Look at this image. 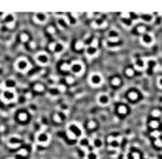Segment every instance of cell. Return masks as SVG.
I'll return each instance as SVG.
<instances>
[{
	"mask_svg": "<svg viewBox=\"0 0 162 159\" xmlns=\"http://www.w3.org/2000/svg\"><path fill=\"white\" fill-rule=\"evenodd\" d=\"M66 133H68V137L71 140H78V138H81L84 135L83 127L78 122H69L66 125Z\"/></svg>",
	"mask_w": 162,
	"mask_h": 159,
	"instance_id": "1",
	"label": "cell"
},
{
	"mask_svg": "<svg viewBox=\"0 0 162 159\" xmlns=\"http://www.w3.org/2000/svg\"><path fill=\"white\" fill-rule=\"evenodd\" d=\"M14 66H15V71H18V72H21V74H27V72L31 69V63H30V61H28L27 58H24V56L18 58V59L15 61Z\"/></svg>",
	"mask_w": 162,
	"mask_h": 159,
	"instance_id": "2",
	"label": "cell"
},
{
	"mask_svg": "<svg viewBox=\"0 0 162 159\" xmlns=\"http://www.w3.org/2000/svg\"><path fill=\"white\" fill-rule=\"evenodd\" d=\"M16 99H18V94L15 90H2V93H0V100L6 105L15 103Z\"/></svg>",
	"mask_w": 162,
	"mask_h": 159,
	"instance_id": "3",
	"label": "cell"
},
{
	"mask_svg": "<svg viewBox=\"0 0 162 159\" xmlns=\"http://www.w3.org/2000/svg\"><path fill=\"white\" fill-rule=\"evenodd\" d=\"M34 59H36V63L40 65V66H47V65L50 63V56H49V53L44 52V50L37 52V53L34 55Z\"/></svg>",
	"mask_w": 162,
	"mask_h": 159,
	"instance_id": "4",
	"label": "cell"
},
{
	"mask_svg": "<svg viewBox=\"0 0 162 159\" xmlns=\"http://www.w3.org/2000/svg\"><path fill=\"white\" fill-rule=\"evenodd\" d=\"M50 140H52L50 134L47 131H44V130H41V131H39L36 134V143L40 144V146H47L50 143Z\"/></svg>",
	"mask_w": 162,
	"mask_h": 159,
	"instance_id": "5",
	"label": "cell"
},
{
	"mask_svg": "<svg viewBox=\"0 0 162 159\" xmlns=\"http://www.w3.org/2000/svg\"><path fill=\"white\" fill-rule=\"evenodd\" d=\"M74 77H80L84 74V63L81 61H72L71 62V71H69Z\"/></svg>",
	"mask_w": 162,
	"mask_h": 159,
	"instance_id": "6",
	"label": "cell"
},
{
	"mask_svg": "<svg viewBox=\"0 0 162 159\" xmlns=\"http://www.w3.org/2000/svg\"><path fill=\"white\" fill-rule=\"evenodd\" d=\"M6 143H8V147H11V149H21V146H22V138H21L19 135H16V134H12V135L8 137Z\"/></svg>",
	"mask_w": 162,
	"mask_h": 159,
	"instance_id": "7",
	"label": "cell"
},
{
	"mask_svg": "<svg viewBox=\"0 0 162 159\" xmlns=\"http://www.w3.org/2000/svg\"><path fill=\"white\" fill-rule=\"evenodd\" d=\"M119 146H121V138L119 137H113V135L108 137V150L109 152H118Z\"/></svg>",
	"mask_w": 162,
	"mask_h": 159,
	"instance_id": "8",
	"label": "cell"
},
{
	"mask_svg": "<svg viewBox=\"0 0 162 159\" xmlns=\"http://www.w3.org/2000/svg\"><path fill=\"white\" fill-rule=\"evenodd\" d=\"M88 84H90L91 87H100V86L103 84V77H102V74H99V72L90 74V77H88Z\"/></svg>",
	"mask_w": 162,
	"mask_h": 159,
	"instance_id": "9",
	"label": "cell"
},
{
	"mask_svg": "<svg viewBox=\"0 0 162 159\" xmlns=\"http://www.w3.org/2000/svg\"><path fill=\"white\" fill-rule=\"evenodd\" d=\"M78 147L83 149L86 153L90 152V150H94L93 146H91V140H90L88 137H84V135H83L81 138H78Z\"/></svg>",
	"mask_w": 162,
	"mask_h": 159,
	"instance_id": "10",
	"label": "cell"
},
{
	"mask_svg": "<svg viewBox=\"0 0 162 159\" xmlns=\"http://www.w3.org/2000/svg\"><path fill=\"white\" fill-rule=\"evenodd\" d=\"M140 43L144 46V47H149V46H152L153 43H155V36L152 34V33H146V34H143V36H140Z\"/></svg>",
	"mask_w": 162,
	"mask_h": 159,
	"instance_id": "11",
	"label": "cell"
},
{
	"mask_svg": "<svg viewBox=\"0 0 162 159\" xmlns=\"http://www.w3.org/2000/svg\"><path fill=\"white\" fill-rule=\"evenodd\" d=\"M33 19H34V22H36V24L43 25V24H46V22H47L49 15H47L46 12H36V14L33 15Z\"/></svg>",
	"mask_w": 162,
	"mask_h": 159,
	"instance_id": "12",
	"label": "cell"
},
{
	"mask_svg": "<svg viewBox=\"0 0 162 159\" xmlns=\"http://www.w3.org/2000/svg\"><path fill=\"white\" fill-rule=\"evenodd\" d=\"M133 68H134L136 71H144V69L147 68V66H146V59H144V58H140V56H137V58L134 59Z\"/></svg>",
	"mask_w": 162,
	"mask_h": 159,
	"instance_id": "13",
	"label": "cell"
},
{
	"mask_svg": "<svg viewBox=\"0 0 162 159\" xmlns=\"http://www.w3.org/2000/svg\"><path fill=\"white\" fill-rule=\"evenodd\" d=\"M84 53H86L87 58H94V56H97V53H99V47L94 46V44H87L86 49H84Z\"/></svg>",
	"mask_w": 162,
	"mask_h": 159,
	"instance_id": "14",
	"label": "cell"
},
{
	"mask_svg": "<svg viewBox=\"0 0 162 159\" xmlns=\"http://www.w3.org/2000/svg\"><path fill=\"white\" fill-rule=\"evenodd\" d=\"M15 87H16V81L14 78H6L0 84V88L2 90H15Z\"/></svg>",
	"mask_w": 162,
	"mask_h": 159,
	"instance_id": "15",
	"label": "cell"
},
{
	"mask_svg": "<svg viewBox=\"0 0 162 159\" xmlns=\"http://www.w3.org/2000/svg\"><path fill=\"white\" fill-rule=\"evenodd\" d=\"M3 21H5V24L8 25V28H12V27L15 25V22H16V15H15L14 12H8V14L5 15Z\"/></svg>",
	"mask_w": 162,
	"mask_h": 159,
	"instance_id": "16",
	"label": "cell"
},
{
	"mask_svg": "<svg viewBox=\"0 0 162 159\" xmlns=\"http://www.w3.org/2000/svg\"><path fill=\"white\" fill-rule=\"evenodd\" d=\"M96 100H97V103L100 106H108L111 103V97H109L108 93H99L97 97H96Z\"/></svg>",
	"mask_w": 162,
	"mask_h": 159,
	"instance_id": "17",
	"label": "cell"
},
{
	"mask_svg": "<svg viewBox=\"0 0 162 159\" xmlns=\"http://www.w3.org/2000/svg\"><path fill=\"white\" fill-rule=\"evenodd\" d=\"M146 66H147L149 72H155L158 69V61L155 58H149V59H146Z\"/></svg>",
	"mask_w": 162,
	"mask_h": 159,
	"instance_id": "18",
	"label": "cell"
},
{
	"mask_svg": "<svg viewBox=\"0 0 162 159\" xmlns=\"http://www.w3.org/2000/svg\"><path fill=\"white\" fill-rule=\"evenodd\" d=\"M127 97H128V100H130V102L136 103V102H138V100H140V93H138L136 88H131V90L127 93Z\"/></svg>",
	"mask_w": 162,
	"mask_h": 159,
	"instance_id": "19",
	"label": "cell"
},
{
	"mask_svg": "<svg viewBox=\"0 0 162 159\" xmlns=\"http://www.w3.org/2000/svg\"><path fill=\"white\" fill-rule=\"evenodd\" d=\"M121 46H122L121 40H119V41H112V40H108V39H106V41H105V47L109 49V50H112V49L116 50V49H119Z\"/></svg>",
	"mask_w": 162,
	"mask_h": 159,
	"instance_id": "20",
	"label": "cell"
},
{
	"mask_svg": "<svg viewBox=\"0 0 162 159\" xmlns=\"http://www.w3.org/2000/svg\"><path fill=\"white\" fill-rule=\"evenodd\" d=\"M153 18H155V14H141V15H140V19H141L144 24L153 22Z\"/></svg>",
	"mask_w": 162,
	"mask_h": 159,
	"instance_id": "21",
	"label": "cell"
},
{
	"mask_svg": "<svg viewBox=\"0 0 162 159\" xmlns=\"http://www.w3.org/2000/svg\"><path fill=\"white\" fill-rule=\"evenodd\" d=\"M108 40L119 41V33H118L116 30H109V31H108Z\"/></svg>",
	"mask_w": 162,
	"mask_h": 159,
	"instance_id": "22",
	"label": "cell"
},
{
	"mask_svg": "<svg viewBox=\"0 0 162 159\" xmlns=\"http://www.w3.org/2000/svg\"><path fill=\"white\" fill-rule=\"evenodd\" d=\"M91 146H93V149H102V146H103V140L100 138V137H93L91 138Z\"/></svg>",
	"mask_w": 162,
	"mask_h": 159,
	"instance_id": "23",
	"label": "cell"
},
{
	"mask_svg": "<svg viewBox=\"0 0 162 159\" xmlns=\"http://www.w3.org/2000/svg\"><path fill=\"white\" fill-rule=\"evenodd\" d=\"M108 25V22L105 21V19H94L93 22H91V27L93 28H105Z\"/></svg>",
	"mask_w": 162,
	"mask_h": 159,
	"instance_id": "24",
	"label": "cell"
},
{
	"mask_svg": "<svg viewBox=\"0 0 162 159\" xmlns=\"http://www.w3.org/2000/svg\"><path fill=\"white\" fill-rule=\"evenodd\" d=\"M28 118H30V115H28V112H25V111H21V112H18V115H16L18 122H27Z\"/></svg>",
	"mask_w": 162,
	"mask_h": 159,
	"instance_id": "25",
	"label": "cell"
},
{
	"mask_svg": "<svg viewBox=\"0 0 162 159\" xmlns=\"http://www.w3.org/2000/svg\"><path fill=\"white\" fill-rule=\"evenodd\" d=\"M56 22H58L59 28H62V30H65V28L68 27V21H66V16H58Z\"/></svg>",
	"mask_w": 162,
	"mask_h": 159,
	"instance_id": "26",
	"label": "cell"
},
{
	"mask_svg": "<svg viewBox=\"0 0 162 159\" xmlns=\"http://www.w3.org/2000/svg\"><path fill=\"white\" fill-rule=\"evenodd\" d=\"M77 14H68L66 15V21H68V25H75L78 21H77Z\"/></svg>",
	"mask_w": 162,
	"mask_h": 159,
	"instance_id": "27",
	"label": "cell"
},
{
	"mask_svg": "<svg viewBox=\"0 0 162 159\" xmlns=\"http://www.w3.org/2000/svg\"><path fill=\"white\" fill-rule=\"evenodd\" d=\"M133 24H134V19H131V18H121V25H122V27L131 28Z\"/></svg>",
	"mask_w": 162,
	"mask_h": 159,
	"instance_id": "28",
	"label": "cell"
},
{
	"mask_svg": "<svg viewBox=\"0 0 162 159\" xmlns=\"http://www.w3.org/2000/svg\"><path fill=\"white\" fill-rule=\"evenodd\" d=\"M33 90L37 91V93H43V91H46V86H44L43 83H36V84L33 86Z\"/></svg>",
	"mask_w": 162,
	"mask_h": 159,
	"instance_id": "29",
	"label": "cell"
},
{
	"mask_svg": "<svg viewBox=\"0 0 162 159\" xmlns=\"http://www.w3.org/2000/svg\"><path fill=\"white\" fill-rule=\"evenodd\" d=\"M86 43L84 41H81V40H78V41H75V44H74V50L75 52H80V50H84L86 49Z\"/></svg>",
	"mask_w": 162,
	"mask_h": 159,
	"instance_id": "30",
	"label": "cell"
},
{
	"mask_svg": "<svg viewBox=\"0 0 162 159\" xmlns=\"http://www.w3.org/2000/svg\"><path fill=\"white\" fill-rule=\"evenodd\" d=\"M84 159H99V153H97L96 150H90V152L86 153Z\"/></svg>",
	"mask_w": 162,
	"mask_h": 159,
	"instance_id": "31",
	"label": "cell"
},
{
	"mask_svg": "<svg viewBox=\"0 0 162 159\" xmlns=\"http://www.w3.org/2000/svg\"><path fill=\"white\" fill-rule=\"evenodd\" d=\"M116 112H118L121 116H124V115H127V113H128V108H127L125 105H119V106H118V109H116Z\"/></svg>",
	"mask_w": 162,
	"mask_h": 159,
	"instance_id": "32",
	"label": "cell"
},
{
	"mask_svg": "<svg viewBox=\"0 0 162 159\" xmlns=\"http://www.w3.org/2000/svg\"><path fill=\"white\" fill-rule=\"evenodd\" d=\"M59 69H61L62 72H69V71H71V63H68V62H62L61 66H59Z\"/></svg>",
	"mask_w": 162,
	"mask_h": 159,
	"instance_id": "33",
	"label": "cell"
},
{
	"mask_svg": "<svg viewBox=\"0 0 162 159\" xmlns=\"http://www.w3.org/2000/svg\"><path fill=\"white\" fill-rule=\"evenodd\" d=\"M28 153H30V150H28L27 147H21V149L18 150V156H19V158H27Z\"/></svg>",
	"mask_w": 162,
	"mask_h": 159,
	"instance_id": "34",
	"label": "cell"
},
{
	"mask_svg": "<svg viewBox=\"0 0 162 159\" xmlns=\"http://www.w3.org/2000/svg\"><path fill=\"white\" fill-rule=\"evenodd\" d=\"M65 50V44L62 41H58V46H56V50H55V55H59Z\"/></svg>",
	"mask_w": 162,
	"mask_h": 159,
	"instance_id": "35",
	"label": "cell"
},
{
	"mask_svg": "<svg viewBox=\"0 0 162 159\" xmlns=\"http://www.w3.org/2000/svg\"><path fill=\"white\" fill-rule=\"evenodd\" d=\"M111 86H113V87H119V86H121V78H119V77H112V80H111Z\"/></svg>",
	"mask_w": 162,
	"mask_h": 159,
	"instance_id": "36",
	"label": "cell"
},
{
	"mask_svg": "<svg viewBox=\"0 0 162 159\" xmlns=\"http://www.w3.org/2000/svg\"><path fill=\"white\" fill-rule=\"evenodd\" d=\"M158 127H159V121H158V119L149 121V128H150V130H158Z\"/></svg>",
	"mask_w": 162,
	"mask_h": 159,
	"instance_id": "37",
	"label": "cell"
},
{
	"mask_svg": "<svg viewBox=\"0 0 162 159\" xmlns=\"http://www.w3.org/2000/svg\"><path fill=\"white\" fill-rule=\"evenodd\" d=\"M19 41H21V43H30V36H28L27 33H22V34L19 36Z\"/></svg>",
	"mask_w": 162,
	"mask_h": 159,
	"instance_id": "38",
	"label": "cell"
},
{
	"mask_svg": "<svg viewBox=\"0 0 162 159\" xmlns=\"http://www.w3.org/2000/svg\"><path fill=\"white\" fill-rule=\"evenodd\" d=\"M134 74H136V69L133 68V66H130V68H125V75L127 77H134Z\"/></svg>",
	"mask_w": 162,
	"mask_h": 159,
	"instance_id": "39",
	"label": "cell"
},
{
	"mask_svg": "<svg viewBox=\"0 0 162 159\" xmlns=\"http://www.w3.org/2000/svg\"><path fill=\"white\" fill-rule=\"evenodd\" d=\"M136 31H137V33H138L140 36H143V34H146V33H147V31H146V27H144V25H137V27H136Z\"/></svg>",
	"mask_w": 162,
	"mask_h": 159,
	"instance_id": "40",
	"label": "cell"
},
{
	"mask_svg": "<svg viewBox=\"0 0 162 159\" xmlns=\"http://www.w3.org/2000/svg\"><path fill=\"white\" fill-rule=\"evenodd\" d=\"M61 113H62V112H55V113H53V116H52V118H53V121H55V122H58V124H59V122H62V116H61Z\"/></svg>",
	"mask_w": 162,
	"mask_h": 159,
	"instance_id": "41",
	"label": "cell"
},
{
	"mask_svg": "<svg viewBox=\"0 0 162 159\" xmlns=\"http://www.w3.org/2000/svg\"><path fill=\"white\" fill-rule=\"evenodd\" d=\"M65 83H66L68 86H72V84L75 83V77H74V75H68V77L65 78Z\"/></svg>",
	"mask_w": 162,
	"mask_h": 159,
	"instance_id": "42",
	"label": "cell"
},
{
	"mask_svg": "<svg viewBox=\"0 0 162 159\" xmlns=\"http://www.w3.org/2000/svg\"><path fill=\"white\" fill-rule=\"evenodd\" d=\"M59 111H61V112H65V113L68 115V112H69V106H68L66 103H62V105L59 106Z\"/></svg>",
	"mask_w": 162,
	"mask_h": 159,
	"instance_id": "43",
	"label": "cell"
},
{
	"mask_svg": "<svg viewBox=\"0 0 162 159\" xmlns=\"http://www.w3.org/2000/svg\"><path fill=\"white\" fill-rule=\"evenodd\" d=\"M155 146H156V147H159V149L162 147V133L159 134V137H158V138H155Z\"/></svg>",
	"mask_w": 162,
	"mask_h": 159,
	"instance_id": "44",
	"label": "cell"
},
{
	"mask_svg": "<svg viewBox=\"0 0 162 159\" xmlns=\"http://www.w3.org/2000/svg\"><path fill=\"white\" fill-rule=\"evenodd\" d=\"M56 46H58V41H50V43H49V50H50L52 53H55Z\"/></svg>",
	"mask_w": 162,
	"mask_h": 159,
	"instance_id": "45",
	"label": "cell"
},
{
	"mask_svg": "<svg viewBox=\"0 0 162 159\" xmlns=\"http://www.w3.org/2000/svg\"><path fill=\"white\" fill-rule=\"evenodd\" d=\"M150 115L153 116V119H158V118L161 116V111H159V109H153V111L150 112Z\"/></svg>",
	"mask_w": 162,
	"mask_h": 159,
	"instance_id": "46",
	"label": "cell"
},
{
	"mask_svg": "<svg viewBox=\"0 0 162 159\" xmlns=\"http://www.w3.org/2000/svg\"><path fill=\"white\" fill-rule=\"evenodd\" d=\"M56 90L62 94V93H65V91H66V86H64V84H58V86H56Z\"/></svg>",
	"mask_w": 162,
	"mask_h": 159,
	"instance_id": "47",
	"label": "cell"
},
{
	"mask_svg": "<svg viewBox=\"0 0 162 159\" xmlns=\"http://www.w3.org/2000/svg\"><path fill=\"white\" fill-rule=\"evenodd\" d=\"M46 31H47L49 34H55V33H56V27H55V25H49V27L46 28Z\"/></svg>",
	"mask_w": 162,
	"mask_h": 159,
	"instance_id": "48",
	"label": "cell"
},
{
	"mask_svg": "<svg viewBox=\"0 0 162 159\" xmlns=\"http://www.w3.org/2000/svg\"><path fill=\"white\" fill-rule=\"evenodd\" d=\"M87 127H88V130H94V128H96V121L90 119V121L87 122Z\"/></svg>",
	"mask_w": 162,
	"mask_h": 159,
	"instance_id": "49",
	"label": "cell"
},
{
	"mask_svg": "<svg viewBox=\"0 0 162 159\" xmlns=\"http://www.w3.org/2000/svg\"><path fill=\"white\" fill-rule=\"evenodd\" d=\"M28 49H36V43L34 41H30L28 43Z\"/></svg>",
	"mask_w": 162,
	"mask_h": 159,
	"instance_id": "50",
	"label": "cell"
},
{
	"mask_svg": "<svg viewBox=\"0 0 162 159\" xmlns=\"http://www.w3.org/2000/svg\"><path fill=\"white\" fill-rule=\"evenodd\" d=\"M159 134H161L159 131H153V133H152V135H153L155 138H158V137H159Z\"/></svg>",
	"mask_w": 162,
	"mask_h": 159,
	"instance_id": "51",
	"label": "cell"
},
{
	"mask_svg": "<svg viewBox=\"0 0 162 159\" xmlns=\"http://www.w3.org/2000/svg\"><path fill=\"white\" fill-rule=\"evenodd\" d=\"M158 86L162 88V77H159V78H158Z\"/></svg>",
	"mask_w": 162,
	"mask_h": 159,
	"instance_id": "52",
	"label": "cell"
},
{
	"mask_svg": "<svg viewBox=\"0 0 162 159\" xmlns=\"http://www.w3.org/2000/svg\"><path fill=\"white\" fill-rule=\"evenodd\" d=\"M8 159H14V158H8Z\"/></svg>",
	"mask_w": 162,
	"mask_h": 159,
	"instance_id": "53",
	"label": "cell"
}]
</instances>
